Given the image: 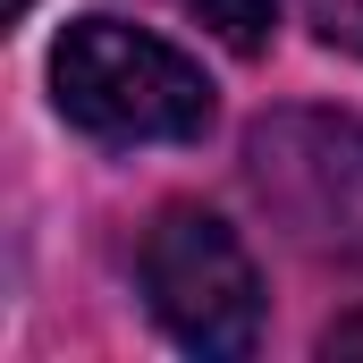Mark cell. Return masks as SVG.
Returning a JSON list of instances; mask_svg holds the SVG:
<instances>
[{
  "label": "cell",
  "mask_w": 363,
  "mask_h": 363,
  "mask_svg": "<svg viewBox=\"0 0 363 363\" xmlns=\"http://www.w3.org/2000/svg\"><path fill=\"white\" fill-rule=\"evenodd\" d=\"M17 9H26V0H17Z\"/></svg>",
  "instance_id": "5b68a950"
},
{
  "label": "cell",
  "mask_w": 363,
  "mask_h": 363,
  "mask_svg": "<svg viewBox=\"0 0 363 363\" xmlns=\"http://www.w3.org/2000/svg\"><path fill=\"white\" fill-rule=\"evenodd\" d=\"M51 93L68 127L101 144H194L211 127V85L203 68L169 51L161 34H135L118 17H77L51 51Z\"/></svg>",
  "instance_id": "6da1fadb"
},
{
  "label": "cell",
  "mask_w": 363,
  "mask_h": 363,
  "mask_svg": "<svg viewBox=\"0 0 363 363\" xmlns=\"http://www.w3.org/2000/svg\"><path fill=\"white\" fill-rule=\"evenodd\" d=\"M169 9H186V17H203L228 51H262L279 26V0H169Z\"/></svg>",
  "instance_id": "3957f363"
},
{
  "label": "cell",
  "mask_w": 363,
  "mask_h": 363,
  "mask_svg": "<svg viewBox=\"0 0 363 363\" xmlns=\"http://www.w3.org/2000/svg\"><path fill=\"white\" fill-rule=\"evenodd\" d=\"M304 17H313V34L330 51H355L363 60V0H304Z\"/></svg>",
  "instance_id": "277c9868"
},
{
  "label": "cell",
  "mask_w": 363,
  "mask_h": 363,
  "mask_svg": "<svg viewBox=\"0 0 363 363\" xmlns=\"http://www.w3.org/2000/svg\"><path fill=\"white\" fill-rule=\"evenodd\" d=\"M144 304L152 321L194 347V355H254L262 338V271L237 245V228L220 211H161L144 237Z\"/></svg>",
  "instance_id": "7a4b0ae2"
}]
</instances>
